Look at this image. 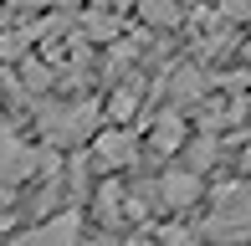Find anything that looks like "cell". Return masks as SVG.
I'll list each match as a JSON object with an SVG mask.
<instances>
[{
	"label": "cell",
	"mask_w": 251,
	"mask_h": 246,
	"mask_svg": "<svg viewBox=\"0 0 251 246\" xmlns=\"http://www.w3.org/2000/svg\"><path fill=\"white\" fill-rule=\"evenodd\" d=\"M221 21H251V5H221Z\"/></svg>",
	"instance_id": "12"
},
{
	"label": "cell",
	"mask_w": 251,
	"mask_h": 246,
	"mask_svg": "<svg viewBox=\"0 0 251 246\" xmlns=\"http://www.w3.org/2000/svg\"><path fill=\"white\" fill-rule=\"evenodd\" d=\"M139 21H149V26H179V5H139Z\"/></svg>",
	"instance_id": "11"
},
{
	"label": "cell",
	"mask_w": 251,
	"mask_h": 246,
	"mask_svg": "<svg viewBox=\"0 0 251 246\" xmlns=\"http://www.w3.org/2000/svg\"><path fill=\"white\" fill-rule=\"evenodd\" d=\"M93 221L98 226H123V180H102L98 195H93Z\"/></svg>",
	"instance_id": "9"
},
{
	"label": "cell",
	"mask_w": 251,
	"mask_h": 246,
	"mask_svg": "<svg viewBox=\"0 0 251 246\" xmlns=\"http://www.w3.org/2000/svg\"><path fill=\"white\" fill-rule=\"evenodd\" d=\"M246 62H251V47H246Z\"/></svg>",
	"instance_id": "13"
},
{
	"label": "cell",
	"mask_w": 251,
	"mask_h": 246,
	"mask_svg": "<svg viewBox=\"0 0 251 246\" xmlns=\"http://www.w3.org/2000/svg\"><path fill=\"white\" fill-rule=\"evenodd\" d=\"M87 154H93V170L108 174V180H123V170H133L144 154V139L133 128H98L93 144H87Z\"/></svg>",
	"instance_id": "4"
},
{
	"label": "cell",
	"mask_w": 251,
	"mask_h": 246,
	"mask_svg": "<svg viewBox=\"0 0 251 246\" xmlns=\"http://www.w3.org/2000/svg\"><path fill=\"white\" fill-rule=\"evenodd\" d=\"M98 123H102V103L98 98H72V103L47 98V103H36V128H41V139H47L51 154L93 144Z\"/></svg>",
	"instance_id": "1"
},
{
	"label": "cell",
	"mask_w": 251,
	"mask_h": 246,
	"mask_svg": "<svg viewBox=\"0 0 251 246\" xmlns=\"http://www.w3.org/2000/svg\"><path fill=\"white\" fill-rule=\"evenodd\" d=\"M200 195H205V180H195V174L179 170V164H164V170L154 174V200H159V210H169V216L195 210Z\"/></svg>",
	"instance_id": "6"
},
{
	"label": "cell",
	"mask_w": 251,
	"mask_h": 246,
	"mask_svg": "<svg viewBox=\"0 0 251 246\" xmlns=\"http://www.w3.org/2000/svg\"><path fill=\"white\" fill-rule=\"evenodd\" d=\"M62 170V154H51L47 144H31L26 133L0 123V190H26L31 180H47Z\"/></svg>",
	"instance_id": "3"
},
{
	"label": "cell",
	"mask_w": 251,
	"mask_h": 246,
	"mask_svg": "<svg viewBox=\"0 0 251 246\" xmlns=\"http://www.w3.org/2000/svg\"><path fill=\"white\" fill-rule=\"evenodd\" d=\"M5 246H87V221H82L77 205H67V210H56V216H41L36 226L16 231Z\"/></svg>",
	"instance_id": "5"
},
{
	"label": "cell",
	"mask_w": 251,
	"mask_h": 246,
	"mask_svg": "<svg viewBox=\"0 0 251 246\" xmlns=\"http://www.w3.org/2000/svg\"><path fill=\"white\" fill-rule=\"evenodd\" d=\"M164 93H169V108H175V113H185L190 103H200V98H205V72H200V67H190V62L175 67Z\"/></svg>",
	"instance_id": "8"
},
{
	"label": "cell",
	"mask_w": 251,
	"mask_h": 246,
	"mask_svg": "<svg viewBox=\"0 0 251 246\" xmlns=\"http://www.w3.org/2000/svg\"><path fill=\"white\" fill-rule=\"evenodd\" d=\"M195 236L210 246H251V174L221 185L210 195V210L200 216Z\"/></svg>",
	"instance_id": "2"
},
{
	"label": "cell",
	"mask_w": 251,
	"mask_h": 246,
	"mask_svg": "<svg viewBox=\"0 0 251 246\" xmlns=\"http://www.w3.org/2000/svg\"><path fill=\"white\" fill-rule=\"evenodd\" d=\"M185 144H190V123H185V113L164 108V113L149 123V149H154V154H179Z\"/></svg>",
	"instance_id": "7"
},
{
	"label": "cell",
	"mask_w": 251,
	"mask_h": 246,
	"mask_svg": "<svg viewBox=\"0 0 251 246\" xmlns=\"http://www.w3.org/2000/svg\"><path fill=\"white\" fill-rule=\"evenodd\" d=\"M215 159H221V144H215L210 133H200V139L185 144V159H179V170H190L195 180H205V170H215Z\"/></svg>",
	"instance_id": "10"
}]
</instances>
